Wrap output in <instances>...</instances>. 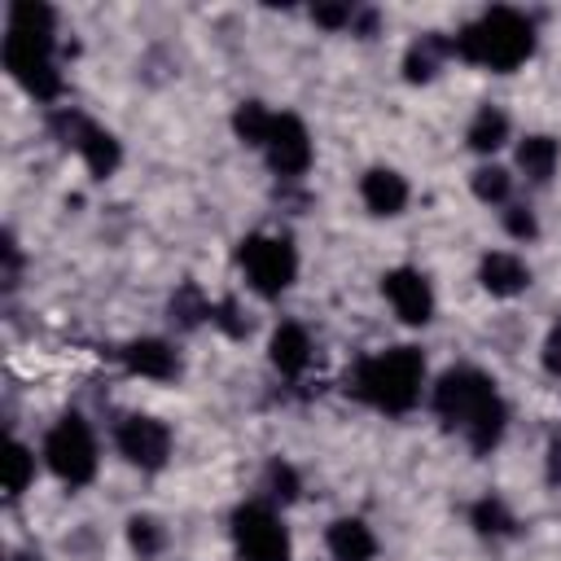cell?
Masks as SVG:
<instances>
[{
	"label": "cell",
	"instance_id": "cell-3",
	"mask_svg": "<svg viewBox=\"0 0 561 561\" xmlns=\"http://www.w3.org/2000/svg\"><path fill=\"white\" fill-rule=\"evenodd\" d=\"M451 53L473 66L517 70L535 53V26L517 9H486L478 22L460 26V35L451 39Z\"/></svg>",
	"mask_w": 561,
	"mask_h": 561
},
{
	"label": "cell",
	"instance_id": "cell-18",
	"mask_svg": "<svg viewBox=\"0 0 561 561\" xmlns=\"http://www.w3.org/2000/svg\"><path fill=\"white\" fill-rule=\"evenodd\" d=\"M504 140H508V114L495 110V105H482V110L473 114V123H469V149L495 153Z\"/></svg>",
	"mask_w": 561,
	"mask_h": 561
},
{
	"label": "cell",
	"instance_id": "cell-11",
	"mask_svg": "<svg viewBox=\"0 0 561 561\" xmlns=\"http://www.w3.org/2000/svg\"><path fill=\"white\" fill-rule=\"evenodd\" d=\"M359 197H364V206L373 215H399L408 206V180L399 171H390V167H373L359 180Z\"/></svg>",
	"mask_w": 561,
	"mask_h": 561
},
{
	"label": "cell",
	"instance_id": "cell-23",
	"mask_svg": "<svg viewBox=\"0 0 561 561\" xmlns=\"http://www.w3.org/2000/svg\"><path fill=\"white\" fill-rule=\"evenodd\" d=\"M127 543H131V552H140V561H149V557L162 552V526H158L153 517L136 513V517L127 522Z\"/></svg>",
	"mask_w": 561,
	"mask_h": 561
},
{
	"label": "cell",
	"instance_id": "cell-28",
	"mask_svg": "<svg viewBox=\"0 0 561 561\" xmlns=\"http://www.w3.org/2000/svg\"><path fill=\"white\" fill-rule=\"evenodd\" d=\"M210 320H215L228 337H245V333H250V320L237 311V302H232V298H224L219 307H210Z\"/></svg>",
	"mask_w": 561,
	"mask_h": 561
},
{
	"label": "cell",
	"instance_id": "cell-4",
	"mask_svg": "<svg viewBox=\"0 0 561 561\" xmlns=\"http://www.w3.org/2000/svg\"><path fill=\"white\" fill-rule=\"evenodd\" d=\"M4 66L9 75L39 101H53L61 92V70L53 61V35H22L9 31L4 35Z\"/></svg>",
	"mask_w": 561,
	"mask_h": 561
},
{
	"label": "cell",
	"instance_id": "cell-21",
	"mask_svg": "<svg viewBox=\"0 0 561 561\" xmlns=\"http://www.w3.org/2000/svg\"><path fill=\"white\" fill-rule=\"evenodd\" d=\"M53 9L39 4V0H13L9 4V31H22V35H53Z\"/></svg>",
	"mask_w": 561,
	"mask_h": 561
},
{
	"label": "cell",
	"instance_id": "cell-13",
	"mask_svg": "<svg viewBox=\"0 0 561 561\" xmlns=\"http://www.w3.org/2000/svg\"><path fill=\"white\" fill-rule=\"evenodd\" d=\"M123 364H127L131 373H140V377H153V381H167V377L180 373L175 351H171L167 342H158V337H140V342H131V346L123 351Z\"/></svg>",
	"mask_w": 561,
	"mask_h": 561
},
{
	"label": "cell",
	"instance_id": "cell-30",
	"mask_svg": "<svg viewBox=\"0 0 561 561\" xmlns=\"http://www.w3.org/2000/svg\"><path fill=\"white\" fill-rule=\"evenodd\" d=\"M504 228L526 241V237H535V215H530L526 206H508V210H504Z\"/></svg>",
	"mask_w": 561,
	"mask_h": 561
},
{
	"label": "cell",
	"instance_id": "cell-22",
	"mask_svg": "<svg viewBox=\"0 0 561 561\" xmlns=\"http://www.w3.org/2000/svg\"><path fill=\"white\" fill-rule=\"evenodd\" d=\"M31 478H35V456H31V447L9 443V456H4V495H9V500L22 495V491L31 486Z\"/></svg>",
	"mask_w": 561,
	"mask_h": 561
},
{
	"label": "cell",
	"instance_id": "cell-10",
	"mask_svg": "<svg viewBox=\"0 0 561 561\" xmlns=\"http://www.w3.org/2000/svg\"><path fill=\"white\" fill-rule=\"evenodd\" d=\"M381 289H386V298H390V307H394L399 320L425 324V320L434 316V289H430V280H425L421 272L394 267V272L381 276Z\"/></svg>",
	"mask_w": 561,
	"mask_h": 561
},
{
	"label": "cell",
	"instance_id": "cell-15",
	"mask_svg": "<svg viewBox=\"0 0 561 561\" xmlns=\"http://www.w3.org/2000/svg\"><path fill=\"white\" fill-rule=\"evenodd\" d=\"M272 364L285 373V377H298L302 368H307V359H311V342H307V329L302 324H280L276 333H272Z\"/></svg>",
	"mask_w": 561,
	"mask_h": 561
},
{
	"label": "cell",
	"instance_id": "cell-7",
	"mask_svg": "<svg viewBox=\"0 0 561 561\" xmlns=\"http://www.w3.org/2000/svg\"><path fill=\"white\" fill-rule=\"evenodd\" d=\"M232 543L241 561H289V535L280 517L263 504H241L232 513Z\"/></svg>",
	"mask_w": 561,
	"mask_h": 561
},
{
	"label": "cell",
	"instance_id": "cell-19",
	"mask_svg": "<svg viewBox=\"0 0 561 561\" xmlns=\"http://www.w3.org/2000/svg\"><path fill=\"white\" fill-rule=\"evenodd\" d=\"M79 153H83V162H88V171H92L96 180H105V175H114V167H118V158H123V149H118V140H114L110 131H101V127H92V131L83 136V145H79Z\"/></svg>",
	"mask_w": 561,
	"mask_h": 561
},
{
	"label": "cell",
	"instance_id": "cell-8",
	"mask_svg": "<svg viewBox=\"0 0 561 561\" xmlns=\"http://www.w3.org/2000/svg\"><path fill=\"white\" fill-rule=\"evenodd\" d=\"M263 153H267V162H272L276 175H302L311 167V136H307L302 118L276 114L272 118V131L263 140Z\"/></svg>",
	"mask_w": 561,
	"mask_h": 561
},
{
	"label": "cell",
	"instance_id": "cell-2",
	"mask_svg": "<svg viewBox=\"0 0 561 561\" xmlns=\"http://www.w3.org/2000/svg\"><path fill=\"white\" fill-rule=\"evenodd\" d=\"M421 377H425V355L416 346H390L381 355L359 359L355 373L346 377V390L359 394L364 403L399 416V412H408L416 403Z\"/></svg>",
	"mask_w": 561,
	"mask_h": 561
},
{
	"label": "cell",
	"instance_id": "cell-12",
	"mask_svg": "<svg viewBox=\"0 0 561 561\" xmlns=\"http://www.w3.org/2000/svg\"><path fill=\"white\" fill-rule=\"evenodd\" d=\"M478 276H482V285H486V294H495V298H513V294H522V289L530 285L526 263H522L517 254H508V250H491V254H482Z\"/></svg>",
	"mask_w": 561,
	"mask_h": 561
},
{
	"label": "cell",
	"instance_id": "cell-29",
	"mask_svg": "<svg viewBox=\"0 0 561 561\" xmlns=\"http://www.w3.org/2000/svg\"><path fill=\"white\" fill-rule=\"evenodd\" d=\"M311 18H316L320 26H329V31H337V26H351V22H355V9H351V4H316Z\"/></svg>",
	"mask_w": 561,
	"mask_h": 561
},
{
	"label": "cell",
	"instance_id": "cell-25",
	"mask_svg": "<svg viewBox=\"0 0 561 561\" xmlns=\"http://www.w3.org/2000/svg\"><path fill=\"white\" fill-rule=\"evenodd\" d=\"M202 316H210L206 298L197 294V285H184V289L171 298V320H180V329H193Z\"/></svg>",
	"mask_w": 561,
	"mask_h": 561
},
{
	"label": "cell",
	"instance_id": "cell-9",
	"mask_svg": "<svg viewBox=\"0 0 561 561\" xmlns=\"http://www.w3.org/2000/svg\"><path fill=\"white\" fill-rule=\"evenodd\" d=\"M118 451L136 469H162L167 456H171V430L153 416H127L118 425Z\"/></svg>",
	"mask_w": 561,
	"mask_h": 561
},
{
	"label": "cell",
	"instance_id": "cell-16",
	"mask_svg": "<svg viewBox=\"0 0 561 561\" xmlns=\"http://www.w3.org/2000/svg\"><path fill=\"white\" fill-rule=\"evenodd\" d=\"M447 53H451V39H443V35H421V39L408 48V57H403V79H408V83L434 79L438 61H443Z\"/></svg>",
	"mask_w": 561,
	"mask_h": 561
},
{
	"label": "cell",
	"instance_id": "cell-26",
	"mask_svg": "<svg viewBox=\"0 0 561 561\" xmlns=\"http://www.w3.org/2000/svg\"><path fill=\"white\" fill-rule=\"evenodd\" d=\"M473 526L482 530V535H508L513 530V517H508V508L500 504V500H478L473 504Z\"/></svg>",
	"mask_w": 561,
	"mask_h": 561
},
{
	"label": "cell",
	"instance_id": "cell-24",
	"mask_svg": "<svg viewBox=\"0 0 561 561\" xmlns=\"http://www.w3.org/2000/svg\"><path fill=\"white\" fill-rule=\"evenodd\" d=\"M508 188H513V180H508L504 167H478L473 171V197L478 202H504Z\"/></svg>",
	"mask_w": 561,
	"mask_h": 561
},
{
	"label": "cell",
	"instance_id": "cell-14",
	"mask_svg": "<svg viewBox=\"0 0 561 561\" xmlns=\"http://www.w3.org/2000/svg\"><path fill=\"white\" fill-rule=\"evenodd\" d=\"M329 552H333L337 561H373L377 539H373V530H368L359 517H337V522L329 526Z\"/></svg>",
	"mask_w": 561,
	"mask_h": 561
},
{
	"label": "cell",
	"instance_id": "cell-31",
	"mask_svg": "<svg viewBox=\"0 0 561 561\" xmlns=\"http://www.w3.org/2000/svg\"><path fill=\"white\" fill-rule=\"evenodd\" d=\"M543 368H548L552 377H561V324L543 337Z\"/></svg>",
	"mask_w": 561,
	"mask_h": 561
},
{
	"label": "cell",
	"instance_id": "cell-20",
	"mask_svg": "<svg viewBox=\"0 0 561 561\" xmlns=\"http://www.w3.org/2000/svg\"><path fill=\"white\" fill-rule=\"evenodd\" d=\"M272 110L263 105V101H241L237 105V114H232V131L245 140V145H259L263 149V140H267V131H272Z\"/></svg>",
	"mask_w": 561,
	"mask_h": 561
},
{
	"label": "cell",
	"instance_id": "cell-5",
	"mask_svg": "<svg viewBox=\"0 0 561 561\" xmlns=\"http://www.w3.org/2000/svg\"><path fill=\"white\" fill-rule=\"evenodd\" d=\"M44 460H48V469H53L61 482H70V486L92 482V473H96V438H92L88 421L75 416V412L61 416V421L48 430V438H44Z\"/></svg>",
	"mask_w": 561,
	"mask_h": 561
},
{
	"label": "cell",
	"instance_id": "cell-6",
	"mask_svg": "<svg viewBox=\"0 0 561 561\" xmlns=\"http://www.w3.org/2000/svg\"><path fill=\"white\" fill-rule=\"evenodd\" d=\"M237 259H241L250 285H254L263 298L285 294V289L294 285V276H298V254H294V245H289L285 237H263V232H254V237L241 241Z\"/></svg>",
	"mask_w": 561,
	"mask_h": 561
},
{
	"label": "cell",
	"instance_id": "cell-1",
	"mask_svg": "<svg viewBox=\"0 0 561 561\" xmlns=\"http://www.w3.org/2000/svg\"><path fill=\"white\" fill-rule=\"evenodd\" d=\"M434 412L469 438L473 451H491L504 434V403L495 381L478 368H447L434 386Z\"/></svg>",
	"mask_w": 561,
	"mask_h": 561
},
{
	"label": "cell",
	"instance_id": "cell-32",
	"mask_svg": "<svg viewBox=\"0 0 561 561\" xmlns=\"http://www.w3.org/2000/svg\"><path fill=\"white\" fill-rule=\"evenodd\" d=\"M548 478L561 486V434L548 443Z\"/></svg>",
	"mask_w": 561,
	"mask_h": 561
},
{
	"label": "cell",
	"instance_id": "cell-33",
	"mask_svg": "<svg viewBox=\"0 0 561 561\" xmlns=\"http://www.w3.org/2000/svg\"><path fill=\"white\" fill-rule=\"evenodd\" d=\"M9 561H39V552H13Z\"/></svg>",
	"mask_w": 561,
	"mask_h": 561
},
{
	"label": "cell",
	"instance_id": "cell-17",
	"mask_svg": "<svg viewBox=\"0 0 561 561\" xmlns=\"http://www.w3.org/2000/svg\"><path fill=\"white\" fill-rule=\"evenodd\" d=\"M557 158H561V149H557V140H552V136H526V140L517 145V167H522L535 184L552 180Z\"/></svg>",
	"mask_w": 561,
	"mask_h": 561
},
{
	"label": "cell",
	"instance_id": "cell-27",
	"mask_svg": "<svg viewBox=\"0 0 561 561\" xmlns=\"http://www.w3.org/2000/svg\"><path fill=\"white\" fill-rule=\"evenodd\" d=\"M267 491H272L280 504H289V500L298 495V473H294L285 460H272V465H267Z\"/></svg>",
	"mask_w": 561,
	"mask_h": 561
}]
</instances>
